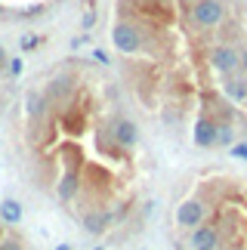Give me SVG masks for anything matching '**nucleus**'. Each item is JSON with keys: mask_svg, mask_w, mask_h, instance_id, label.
<instances>
[{"mask_svg": "<svg viewBox=\"0 0 247 250\" xmlns=\"http://www.w3.org/2000/svg\"><path fill=\"white\" fill-rule=\"evenodd\" d=\"M108 41L167 127L235 121L226 83L247 78V0H111Z\"/></svg>", "mask_w": 247, "mask_h": 250, "instance_id": "f257e3e1", "label": "nucleus"}, {"mask_svg": "<svg viewBox=\"0 0 247 250\" xmlns=\"http://www.w3.org/2000/svg\"><path fill=\"white\" fill-rule=\"evenodd\" d=\"M207 207H210V204H207ZM220 244H223L220 223H216V219H210V213H207L204 223L192 229V235H188V247H192V250H216Z\"/></svg>", "mask_w": 247, "mask_h": 250, "instance_id": "7ed1b4c3", "label": "nucleus"}, {"mask_svg": "<svg viewBox=\"0 0 247 250\" xmlns=\"http://www.w3.org/2000/svg\"><path fill=\"white\" fill-rule=\"evenodd\" d=\"M53 250H71V244H56Z\"/></svg>", "mask_w": 247, "mask_h": 250, "instance_id": "6e6552de", "label": "nucleus"}, {"mask_svg": "<svg viewBox=\"0 0 247 250\" xmlns=\"http://www.w3.org/2000/svg\"><path fill=\"white\" fill-rule=\"evenodd\" d=\"M93 250H105V247H102V244H96V247H93Z\"/></svg>", "mask_w": 247, "mask_h": 250, "instance_id": "1a4fd4ad", "label": "nucleus"}, {"mask_svg": "<svg viewBox=\"0 0 247 250\" xmlns=\"http://www.w3.org/2000/svg\"><path fill=\"white\" fill-rule=\"evenodd\" d=\"M207 213H210V207H207V198L192 195V198L179 201V207H176V226L192 232L195 226H201L204 219H207Z\"/></svg>", "mask_w": 247, "mask_h": 250, "instance_id": "f03ea898", "label": "nucleus"}, {"mask_svg": "<svg viewBox=\"0 0 247 250\" xmlns=\"http://www.w3.org/2000/svg\"><path fill=\"white\" fill-rule=\"evenodd\" d=\"M111 223H115V216H111L108 210H90V213L81 216V229L90 232V235H105L111 229Z\"/></svg>", "mask_w": 247, "mask_h": 250, "instance_id": "20e7f679", "label": "nucleus"}, {"mask_svg": "<svg viewBox=\"0 0 247 250\" xmlns=\"http://www.w3.org/2000/svg\"><path fill=\"white\" fill-rule=\"evenodd\" d=\"M0 223H6V226L22 223V204L13 201V198H6L3 204H0Z\"/></svg>", "mask_w": 247, "mask_h": 250, "instance_id": "39448f33", "label": "nucleus"}, {"mask_svg": "<svg viewBox=\"0 0 247 250\" xmlns=\"http://www.w3.org/2000/svg\"><path fill=\"white\" fill-rule=\"evenodd\" d=\"M0 250H25L16 235H0Z\"/></svg>", "mask_w": 247, "mask_h": 250, "instance_id": "423d86ee", "label": "nucleus"}, {"mask_svg": "<svg viewBox=\"0 0 247 250\" xmlns=\"http://www.w3.org/2000/svg\"><path fill=\"white\" fill-rule=\"evenodd\" d=\"M229 155L238 158V161H247V142H235V146L229 148Z\"/></svg>", "mask_w": 247, "mask_h": 250, "instance_id": "0eeeda50", "label": "nucleus"}]
</instances>
